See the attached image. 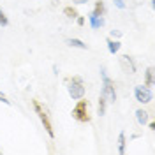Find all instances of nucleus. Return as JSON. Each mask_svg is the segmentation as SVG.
Instances as JSON below:
<instances>
[{
  "mask_svg": "<svg viewBox=\"0 0 155 155\" xmlns=\"http://www.w3.org/2000/svg\"><path fill=\"white\" fill-rule=\"evenodd\" d=\"M65 88H67V94L72 101H78L81 97H85L87 94V88H85V81L81 76H69L65 78Z\"/></svg>",
  "mask_w": 155,
  "mask_h": 155,
  "instance_id": "nucleus-1",
  "label": "nucleus"
},
{
  "mask_svg": "<svg viewBox=\"0 0 155 155\" xmlns=\"http://www.w3.org/2000/svg\"><path fill=\"white\" fill-rule=\"evenodd\" d=\"M32 107H34L35 115L39 116V120H41V124H42V127H44V130L48 132V136H49V137H55L53 124H51V120H49V115H48V111H46V107L42 106L37 99H34V101H32Z\"/></svg>",
  "mask_w": 155,
  "mask_h": 155,
  "instance_id": "nucleus-2",
  "label": "nucleus"
},
{
  "mask_svg": "<svg viewBox=\"0 0 155 155\" xmlns=\"http://www.w3.org/2000/svg\"><path fill=\"white\" fill-rule=\"evenodd\" d=\"M72 118L76 120V122H79V124H88L90 120H92V116H90V113H88V101L85 99V97H81V99H78L76 106L72 107Z\"/></svg>",
  "mask_w": 155,
  "mask_h": 155,
  "instance_id": "nucleus-3",
  "label": "nucleus"
},
{
  "mask_svg": "<svg viewBox=\"0 0 155 155\" xmlns=\"http://www.w3.org/2000/svg\"><path fill=\"white\" fill-rule=\"evenodd\" d=\"M101 78H102V90H101V94L107 99V102H115L116 101L115 81L106 74V69L104 67H101Z\"/></svg>",
  "mask_w": 155,
  "mask_h": 155,
  "instance_id": "nucleus-4",
  "label": "nucleus"
},
{
  "mask_svg": "<svg viewBox=\"0 0 155 155\" xmlns=\"http://www.w3.org/2000/svg\"><path fill=\"white\" fill-rule=\"evenodd\" d=\"M134 95H136V101H137L139 104H148V102H152V99H153L152 88L145 87V85H137V87L134 88Z\"/></svg>",
  "mask_w": 155,
  "mask_h": 155,
  "instance_id": "nucleus-5",
  "label": "nucleus"
},
{
  "mask_svg": "<svg viewBox=\"0 0 155 155\" xmlns=\"http://www.w3.org/2000/svg\"><path fill=\"white\" fill-rule=\"evenodd\" d=\"M88 21H90V27L94 30H99L104 27V18L102 16H95V14H90L88 16Z\"/></svg>",
  "mask_w": 155,
  "mask_h": 155,
  "instance_id": "nucleus-6",
  "label": "nucleus"
},
{
  "mask_svg": "<svg viewBox=\"0 0 155 155\" xmlns=\"http://www.w3.org/2000/svg\"><path fill=\"white\" fill-rule=\"evenodd\" d=\"M106 42H107V49H109V53H111V55H116V53L120 51V48H122V42H120L118 39H111V37H109Z\"/></svg>",
  "mask_w": 155,
  "mask_h": 155,
  "instance_id": "nucleus-7",
  "label": "nucleus"
},
{
  "mask_svg": "<svg viewBox=\"0 0 155 155\" xmlns=\"http://www.w3.org/2000/svg\"><path fill=\"white\" fill-rule=\"evenodd\" d=\"M106 107H107V99L101 94V97H99V104H97V115L104 116L106 115Z\"/></svg>",
  "mask_w": 155,
  "mask_h": 155,
  "instance_id": "nucleus-8",
  "label": "nucleus"
},
{
  "mask_svg": "<svg viewBox=\"0 0 155 155\" xmlns=\"http://www.w3.org/2000/svg\"><path fill=\"white\" fill-rule=\"evenodd\" d=\"M145 87H148V88L153 87V67L152 65L146 67V71H145Z\"/></svg>",
  "mask_w": 155,
  "mask_h": 155,
  "instance_id": "nucleus-9",
  "label": "nucleus"
},
{
  "mask_svg": "<svg viewBox=\"0 0 155 155\" xmlns=\"http://www.w3.org/2000/svg\"><path fill=\"white\" fill-rule=\"evenodd\" d=\"M136 120H137L139 125H146L148 124V113H146L145 109H137L136 111Z\"/></svg>",
  "mask_w": 155,
  "mask_h": 155,
  "instance_id": "nucleus-10",
  "label": "nucleus"
},
{
  "mask_svg": "<svg viewBox=\"0 0 155 155\" xmlns=\"http://www.w3.org/2000/svg\"><path fill=\"white\" fill-rule=\"evenodd\" d=\"M92 14H95V16H104L106 14V5H104L102 0H97L95 2V7L92 11Z\"/></svg>",
  "mask_w": 155,
  "mask_h": 155,
  "instance_id": "nucleus-11",
  "label": "nucleus"
},
{
  "mask_svg": "<svg viewBox=\"0 0 155 155\" xmlns=\"http://www.w3.org/2000/svg\"><path fill=\"white\" fill-rule=\"evenodd\" d=\"M125 146H127L125 132H120L118 134V153H125Z\"/></svg>",
  "mask_w": 155,
  "mask_h": 155,
  "instance_id": "nucleus-12",
  "label": "nucleus"
},
{
  "mask_svg": "<svg viewBox=\"0 0 155 155\" xmlns=\"http://www.w3.org/2000/svg\"><path fill=\"white\" fill-rule=\"evenodd\" d=\"M71 48H79V49H87V44L81 41V39H67L65 41Z\"/></svg>",
  "mask_w": 155,
  "mask_h": 155,
  "instance_id": "nucleus-13",
  "label": "nucleus"
},
{
  "mask_svg": "<svg viewBox=\"0 0 155 155\" xmlns=\"http://www.w3.org/2000/svg\"><path fill=\"white\" fill-rule=\"evenodd\" d=\"M64 14L67 16V18H71V19H76L79 14H78V11H76V7H72V5H67V7H64Z\"/></svg>",
  "mask_w": 155,
  "mask_h": 155,
  "instance_id": "nucleus-14",
  "label": "nucleus"
},
{
  "mask_svg": "<svg viewBox=\"0 0 155 155\" xmlns=\"http://www.w3.org/2000/svg\"><path fill=\"white\" fill-rule=\"evenodd\" d=\"M0 25H2V27H7V25H9V18L5 16V12L2 9H0Z\"/></svg>",
  "mask_w": 155,
  "mask_h": 155,
  "instance_id": "nucleus-15",
  "label": "nucleus"
},
{
  "mask_svg": "<svg viewBox=\"0 0 155 155\" xmlns=\"http://www.w3.org/2000/svg\"><path fill=\"white\" fill-rule=\"evenodd\" d=\"M113 4L118 9H125V0H113Z\"/></svg>",
  "mask_w": 155,
  "mask_h": 155,
  "instance_id": "nucleus-16",
  "label": "nucleus"
},
{
  "mask_svg": "<svg viewBox=\"0 0 155 155\" xmlns=\"http://www.w3.org/2000/svg\"><path fill=\"white\" fill-rule=\"evenodd\" d=\"M0 102H2V104H5V106H11V101H9L5 95H4L2 92H0Z\"/></svg>",
  "mask_w": 155,
  "mask_h": 155,
  "instance_id": "nucleus-17",
  "label": "nucleus"
},
{
  "mask_svg": "<svg viewBox=\"0 0 155 155\" xmlns=\"http://www.w3.org/2000/svg\"><path fill=\"white\" fill-rule=\"evenodd\" d=\"M120 37H122L120 30H111V39H120Z\"/></svg>",
  "mask_w": 155,
  "mask_h": 155,
  "instance_id": "nucleus-18",
  "label": "nucleus"
},
{
  "mask_svg": "<svg viewBox=\"0 0 155 155\" xmlns=\"http://www.w3.org/2000/svg\"><path fill=\"white\" fill-rule=\"evenodd\" d=\"M76 23L79 25V27H83V25H85V18H83V16H78V18H76Z\"/></svg>",
  "mask_w": 155,
  "mask_h": 155,
  "instance_id": "nucleus-19",
  "label": "nucleus"
},
{
  "mask_svg": "<svg viewBox=\"0 0 155 155\" xmlns=\"http://www.w3.org/2000/svg\"><path fill=\"white\" fill-rule=\"evenodd\" d=\"M72 2H74V4H79V5H81V4H87L88 0H72Z\"/></svg>",
  "mask_w": 155,
  "mask_h": 155,
  "instance_id": "nucleus-20",
  "label": "nucleus"
},
{
  "mask_svg": "<svg viewBox=\"0 0 155 155\" xmlns=\"http://www.w3.org/2000/svg\"><path fill=\"white\" fill-rule=\"evenodd\" d=\"M0 92H2V90H0Z\"/></svg>",
  "mask_w": 155,
  "mask_h": 155,
  "instance_id": "nucleus-21",
  "label": "nucleus"
}]
</instances>
